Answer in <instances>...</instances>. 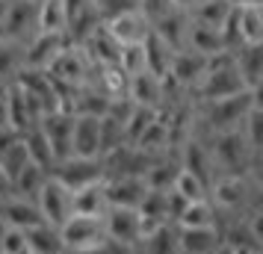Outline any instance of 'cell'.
Returning a JSON list of instances; mask_svg holds the SVG:
<instances>
[{"label": "cell", "mask_w": 263, "mask_h": 254, "mask_svg": "<svg viewBox=\"0 0 263 254\" xmlns=\"http://www.w3.org/2000/svg\"><path fill=\"white\" fill-rule=\"evenodd\" d=\"M50 174H53L68 192H77V189H83V186H92V183L104 181V163H101V160H89V157H65L53 166Z\"/></svg>", "instance_id": "obj_7"}, {"label": "cell", "mask_w": 263, "mask_h": 254, "mask_svg": "<svg viewBox=\"0 0 263 254\" xmlns=\"http://www.w3.org/2000/svg\"><path fill=\"white\" fill-rule=\"evenodd\" d=\"M62 50H65V36L36 33L24 45V68H30V71H48Z\"/></svg>", "instance_id": "obj_12"}, {"label": "cell", "mask_w": 263, "mask_h": 254, "mask_svg": "<svg viewBox=\"0 0 263 254\" xmlns=\"http://www.w3.org/2000/svg\"><path fill=\"white\" fill-rule=\"evenodd\" d=\"M136 9H139L142 18L151 24V21H157L160 15H166L168 9H175V6H172V0H136Z\"/></svg>", "instance_id": "obj_39"}, {"label": "cell", "mask_w": 263, "mask_h": 254, "mask_svg": "<svg viewBox=\"0 0 263 254\" xmlns=\"http://www.w3.org/2000/svg\"><path fill=\"white\" fill-rule=\"evenodd\" d=\"M216 207L201 198V201H190V204H183V210L178 213L175 219V225L178 228H204V225H216Z\"/></svg>", "instance_id": "obj_31"}, {"label": "cell", "mask_w": 263, "mask_h": 254, "mask_svg": "<svg viewBox=\"0 0 263 254\" xmlns=\"http://www.w3.org/2000/svg\"><path fill=\"white\" fill-rule=\"evenodd\" d=\"M6 6H9V0H0V21H3V12H6Z\"/></svg>", "instance_id": "obj_46"}, {"label": "cell", "mask_w": 263, "mask_h": 254, "mask_svg": "<svg viewBox=\"0 0 263 254\" xmlns=\"http://www.w3.org/2000/svg\"><path fill=\"white\" fill-rule=\"evenodd\" d=\"M71 157L101 160V119H95V115H74Z\"/></svg>", "instance_id": "obj_13"}, {"label": "cell", "mask_w": 263, "mask_h": 254, "mask_svg": "<svg viewBox=\"0 0 263 254\" xmlns=\"http://www.w3.org/2000/svg\"><path fill=\"white\" fill-rule=\"evenodd\" d=\"M207 71V56L201 53H195V50H178L175 56H172V65H168V80L180 89H192V86L198 83Z\"/></svg>", "instance_id": "obj_16"}, {"label": "cell", "mask_w": 263, "mask_h": 254, "mask_svg": "<svg viewBox=\"0 0 263 254\" xmlns=\"http://www.w3.org/2000/svg\"><path fill=\"white\" fill-rule=\"evenodd\" d=\"M9 127V104H6V89H0V130Z\"/></svg>", "instance_id": "obj_40"}, {"label": "cell", "mask_w": 263, "mask_h": 254, "mask_svg": "<svg viewBox=\"0 0 263 254\" xmlns=\"http://www.w3.org/2000/svg\"><path fill=\"white\" fill-rule=\"evenodd\" d=\"M139 245L145 248V254H180L178 248V228L166 222V225H157V228L145 230Z\"/></svg>", "instance_id": "obj_23"}, {"label": "cell", "mask_w": 263, "mask_h": 254, "mask_svg": "<svg viewBox=\"0 0 263 254\" xmlns=\"http://www.w3.org/2000/svg\"><path fill=\"white\" fill-rule=\"evenodd\" d=\"M36 12H39V0H9L3 21H0V38L15 42V45H27L39 33Z\"/></svg>", "instance_id": "obj_6"}, {"label": "cell", "mask_w": 263, "mask_h": 254, "mask_svg": "<svg viewBox=\"0 0 263 254\" xmlns=\"http://www.w3.org/2000/svg\"><path fill=\"white\" fill-rule=\"evenodd\" d=\"M239 45H263V12L260 9H239Z\"/></svg>", "instance_id": "obj_32"}, {"label": "cell", "mask_w": 263, "mask_h": 254, "mask_svg": "<svg viewBox=\"0 0 263 254\" xmlns=\"http://www.w3.org/2000/svg\"><path fill=\"white\" fill-rule=\"evenodd\" d=\"M104 30H107V36L119 45V48H127V45H142L145 36L151 33V24L142 18L139 9H130V12H121L116 18H109L104 21Z\"/></svg>", "instance_id": "obj_10"}, {"label": "cell", "mask_w": 263, "mask_h": 254, "mask_svg": "<svg viewBox=\"0 0 263 254\" xmlns=\"http://www.w3.org/2000/svg\"><path fill=\"white\" fill-rule=\"evenodd\" d=\"M145 192V178H104V195H107L109 207H124V210H136L142 204Z\"/></svg>", "instance_id": "obj_15"}, {"label": "cell", "mask_w": 263, "mask_h": 254, "mask_svg": "<svg viewBox=\"0 0 263 254\" xmlns=\"http://www.w3.org/2000/svg\"><path fill=\"white\" fill-rule=\"evenodd\" d=\"M21 71H24V45L0 38V86L15 83Z\"/></svg>", "instance_id": "obj_30"}, {"label": "cell", "mask_w": 263, "mask_h": 254, "mask_svg": "<svg viewBox=\"0 0 263 254\" xmlns=\"http://www.w3.org/2000/svg\"><path fill=\"white\" fill-rule=\"evenodd\" d=\"M0 254H27V237H24V230L3 228V233H0Z\"/></svg>", "instance_id": "obj_38"}, {"label": "cell", "mask_w": 263, "mask_h": 254, "mask_svg": "<svg viewBox=\"0 0 263 254\" xmlns=\"http://www.w3.org/2000/svg\"><path fill=\"white\" fill-rule=\"evenodd\" d=\"M142 50H145V71L154 74V77H166L168 74V65H172V56H175V50H168L154 33H148L142 42Z\"/></svg>", "instance_id": "obj_26"}, {"label": "cell", "mask_w": 263, "mask_h": 254, "mask_svg": "<svg viewBox=\"0 0 263 254\" xmlns=\"http://www.w3.org/2000/svg\"><path fill=\"white\" fill-rule=\"evenodd\" d=\"M190 12L186 9H168L166 15H160L157 21H151V33H154L168 50H186V36H190Z\"/></svg>", "instance_id": "obj_11"}, {"label": "cell", "mask_w": 263, "mask_h": 254, "mask_svg": "<svg viewBox=\"0 0 263 254\" xmlns=\"http://www.w3.org/2000/svg\"><path fill=\"white\" fill-rule=\"evenodd\" d=\"M178 228V225H175ZM222 245V237L216 225H204V228H178V248L180 254H213Z\"/></svg>", "instance_id": "obj_20"}, {"label": "cell", "mask_w": 263, "mask_h": 254, "mask_svg": "<svg viewBox=\"0 0 263 254\" xmlns=\"http://www.w3.org/2000/svg\"><path fill=\"white\" fill-rule=\"evenodd\" d=\"M172 192L180 195L186 204L190 201H201V198H207V186H204L201 181H195L190 171H178V178H175V183H172Z\"/></svg>", "instance_id": "obj_35"}, {"label": "cell", "mask_w": 263, "mask_h": 254, "mask_svg": "<svg viewBox=\"0 0 263 254\" xmlns=\"http://www.w3.org/2000/svg\"><path fill=\"white\" fill-rule=\"evenodd\" d=\"M27 237V254H62V240H60V230L50 228V225H36L24 233Z\"/></svg>", "instance_id": "obj_27"}, {"label": "cell", "mask_w": 263, "mask_h": 254, "mask_svg": "<svg viewBox=\"0 0 263 254\" xmlns=\"http://www.w3.org/2000/svg\"><path fill=\"white\" fill-rule=\"evenodd\" d=\"M172 6H175V9H186V12H190L192 6H195V0H172Z\"/></svg>", "instance_id": "obj_43"}, {"label": "cell", "mask_w": 263, "mask_h": 254, "mask_svg": "<svg viewBox=\"0 0 263 254\" xmlns=\"http://www.w3.org/2000/svg\"><path fill=\"white\" fill-rule=\"evenodd\" d=\"M21 142H24V148H27L30 163L50 174L53 166H57V160H53V151H50L48 139H45V133H42V127H30L27 133H21Z\"/></svg>", "instance_id": "obj_25"}, {"label": "cell", "mask_w": 263, "mask_h": 254, "mask_svg": "<svg viewBox=\"0 0 263 254\" xmlns=\"http://www.w3.org/2000/svg\"><path fill=\"white\" fill-rule=\"evenodd\" d=\"M234 9H260L263 0H228Z\"/></svg>", "instance_id": "obj_42"}, {"label": "cell", "mask_w": 263, "mask_h": 254, "mask_svg": "<svg viewBox=\"0 0 263 254\" xmlns=\"http://www.w3.org/2000/svg\"><path fill=\"white\" fill-rule=\"evenodd\" d=\"M251 107H260V92H239V95L222 97L201 104V121H207L210 133H231L242 127V119L249 115Z\"/></svg>", "instance_id": "obj_3"}, {"label": "cell", "mask_w": 263, "mask_h": 254, "mask_svg": "<svg viewBox=\"0 0 263 254\" xmlns=\"http://www.w3.org/2000/svg\"><path fill=\"white\" fill-rule=\"evenodd\" d=\"M60 240L65 251H101V248H112L104 233V216H71L60 228Z\"/></svg>", "instance_id": "obj_4"}, {"label": "cell", "mask_w": 263, "mask_h": 254, "mask_svg": "<svg viewBox=\"0 0 263 254\" xmlns=\"http://www.w3.org/2000/svg\"><path fill=\"white\" fill-rule=\"evenodd\" d=\"M107 207L109 204H107V195H104V181L71 192V216L101 219L104 213H107Z\"/></svg>", "instance_id": "obj_22"}, {"label": "cell", "mask_w": 263, "mask_h": 254, "mask_svg": "<svg viewBox=\"0 0 263 254\" xmlns=\"http://www.w3.org/2000/svg\"><path fill=\"white\" fill-rule=\"evenodd\" d=\"M71 124H74L71 112H48L45 119L39 121V127H42V133L48 139L57 163L71 157Z\"/></svg>", "instance_id": "obj_14"}, {"label": "cell", "mask_w": 263, "mask_h": 254, "mask_svg": "<svg viewBox=\"0 0 263 254\" xmlns=\"http://www.w3.org/2000/svg\"><path fill=\"white\" fill-rule=\"evenodd\" d=\"M210 148V157H213V166L219 169L216 178H249L251 174V163H254V154L257 151H251L249 142H246V136L239 133V130H231V133H216L213 136V145Z\"/></svg>", "instance_id": "obj_2"}, {"label": "cell", "mask_w": 263, "mask_h": 254, "mask_svg": "<svg viewBox=\"0 0 263 254\" xmlns=\"http://www.w3.org/2000/svg\"><path fill=\"white\" fill-rule=\"evenodd\" d=\"M186 50H195L201 56H213L219 50H225L222 33L213 27H201V24H190V36H186Z\"/></svg>", "instance_id": "obj_29"}, {"label": "cell", "mask_w": 263, "mask_h": 254, "mask_svg": "<svg viewBox=\"0 0 263 254\" xmlns=\"http://www.w3.org/2000/svg\"><path fill=\"white\" fill-rule=\"evenodd\" d=\"M104 233H107L109 245H121V248H133L142 240V219L136 210H124V207H107L104 213Z\"/></svg>", "instance_id": "obj_8"}, {"label": "cell", "mask_w": 263, "mask_h": 254, "mask_svg": "<svg viewBox=\"0 0 263 254\" xmlns=\"http://www.w3.org/2000/svg\"><path fill=\"white\" fill-rule=\"evenodd\" d=\"M0 219H3V225H6V228L24 230V233L30 228L42 225V216H39L36 204H33V201H27V198H18V195L6 198V201L0 204Z\"/></svg>", "instance_id": "obj_21"}, {"label": "cell", "mask_w": 263, "mask_h": 254, "mask_svg": "<svg viewBox=\"0 0 263 254\" xmlns=\"http://www.w3.org/2000/svg\"><path fill=\"white\" fill-rule=\"evenodd\" d=\"M116 68H119L124 77H136V74H142L145 71V50H142V45H127V48H121Z\"/></svg>", "instance_id": "obj_36"}, {"label": "cell", "mask_w": 263, "mask_h": 254, "mask_svg": "<svg viewBox=\"0 0 263 254\" xmlns=\"http://www.w3.org/2000/svg\"><path fill=\"white\" fill-rule=\"evenodd\" d=\"M207 201L222 210H246L251 201V174L249 178H216L207 189Z\"/></svg>", "instance_id": "obj_9"}, {"label": "cell", "mask_w": 263, "mask_h": 254, "mask_svg": "<svg viewBox=\"0 0 263 254\" xmlns=\"http://www.w3.org/2000/svg\"><path fill=\"white\" fill-rule=\"evenodd\" d=\"M12 195H15V192H12V183H9V178L0 171V204H3L6 198H12Z\"/></svg>", "instance_id": "obj_41"}, {"label": "cell", "mask_w": 263, "mask_h": 254, "mask_svg": "<svg viewBox=\"0 0 263 254\" xmlns=\"http://www.w3.org/2000/svg\"><path fill=\"white\" fill-rule=\"evenodd\" d=\"M231 3L228 0H195V6L190 9V21L201 27H213V30H222V24L231 15Z\"/></svg>", "instance_id": "obj_24"}, {"label": "cell", "mask_w": 263, "mask_h": 254, "mask_svg": "<svg viewBox=\"0 0 263 254\" xmlns=\"http://www.w3.org/2000/svg\"><path fill=\"white\" fill-rule=\"evenodd\" d=\"M180 169L190 171L192 178L201 181L207 189L216 181V166H213V157H210V148L204 145V142H198V139H190L183 145V163H180Z\"/></svg>", "instance_id": "obj_19"}, {"label": "cell", "mask_w": 263, "mask_h": 254, "mask_svg": "<svg viewBox=\"0 0 263 254\" xmlns=\"http://www.w3.org/2000/svg\"><path fill=\"white\" fill-rule=\"evenodd\" d=\"M163 97H166V83L154 77V74H136L127 77V101L136 107H148V109H160L163 107Z\"/></svg>", "instance_id": "obj_17"}, {"label": "cell", "mask_w": 263, "mask_h": 254, "mask_svg": "<svg viewBox=\"0 0 263 254\" xmlns=\"http://www.w3.org/2000/svg\"><path fill=\"white\" fill-rule=\"evenodd\" d=\"M27 166H30V157H27L24 142L18 139V142H15V145L9 148V151H6L3 157H0V171H3L6 178H9V183H12L15 178H18V174H21V171L27 169Z\"/></svg>", "instance_id": "obj_34"}, {"label": "cell", "mask_w": 263, "mask_h": 254, "mask_svg": "<svg viewBox=\"0 0 263 254\" xmlns=\"http://www.w3.org/2000/svg\"><path fill=\"white\" fill-rule=\"evenodd\" d=\"M3 228H6V225H3V219H0V233H3Z\"/></svg>", "instance_id": "obj_47"}, {"label": "cell", "mask_w": 263, "mask_h": 254, "mask_svg": "<svg viewBox=\"0 0 263 254\" xmlns=\"http://www.w3.org/2000/svg\"><path fill=\"white\" fill-rule=\"evenodd\" d=\"M234 68H237L246 92H260L263 80V45H242L234 50Z\"/></svg>", "instance_id": "obj_18"}, {"label": "cell", "mask_w": 263, "mask_h": 254, "mask_svg": "<svg viewBox=\"0 0 263 254\" xmlns=\"http://www.w3.org/2000/svg\"><path fill=\"white\" fill-rule=\"evenodd\" d=\"M192 92L198 95L201 104L222 101V97L246 92L237 68H234V53H231V50H219L213 56H207V71H204V77L198 83L192 86Z\"/></svg>", "instance_id": "obj_1"}, {"label": "cell", "mask_w": 263, "mask_h": 254, "mask_svg": "<svg viewBox=\"0 0 263 254\" xmlns=\"http://www.w3.org/2000/svg\"><path fill=\"white\" fill-rule=\"evenodd\" d=\"M239 133L246 136V142H249L251 151H257V148L263 145V107H251L249 109V115L242 119Z\"/></svg>", "instance_id": "obj_37"}, {"label": "cell", "mask_w": 263, "mask_h": 254, "mask_svg": "<svg viewBox=\"0 0 263 254\" xmlns=\"http://www.w3.org/2000/svg\"><path fill=\"white\" fill-rule=\"evenodd\" d=\"M33 204H36L42 222L50 225V228H57V230L71 219V192H68V189L53 178V174L45 178L42 189H39L36 198H33Z\"/></svg>", "instance_id": "obj_5"}, {"label": "cell", "mask_w": 263, "mask_h": 254, "mask_svg": "<svg viewBox=\"0 0 263 254\" xmlns=\"http://www.w3.org/2000/svg\"><path fill=\"white\" fill-rule=\"evenodd\" d=\"M45 178H48V171H42L39 166H27L18 178L12 181V192L18 195V198H27V201H33L36 198V192L42 189V183H45Z\"/></svg>", "instance_id": "obj_33"}, {"label": "cell", "mask_w": 263, "mask_h": 254, "mask_svg": "<svg viewBox=\"0 0 263 254\" xmlns=\"http://www.w3.org/2000/svg\"><path fill=\"white\" fill-rule=\"evenodd\" d=\"M62 254H112L109 248H101V251H62Z\"/></svg>", "instance_id": "obj_44"}, {"label": "cell", "mask_w": 263, "mask_h": 254, "mask_svg": "<svg viewBox=\"0 0 263 254\" xmlns=\"http://www.w3.org/2000/svg\"><path fill=\"white\" fill-rule=\"evenodd\" d=\"M213 254H237V251H234V248H228L225 242H222V245H219V248H216Z\"/></svg>", "instance_id": "obj_45"}, {"label": "cell", "mask_w": 263, "mask_h": 254, "mask_svg": "<svg viewBox=\"0 0 263 254\" xmlns=\"http://www.w3.org/2000/svg\"><path fill=\"white\" fill-rule=\"evenodd\" d=\"M65 9L62 0H39V12H36V30L39 33H53V36H65Z\"/></svg>", "instance_id": "obj_28"}]
</instances>
